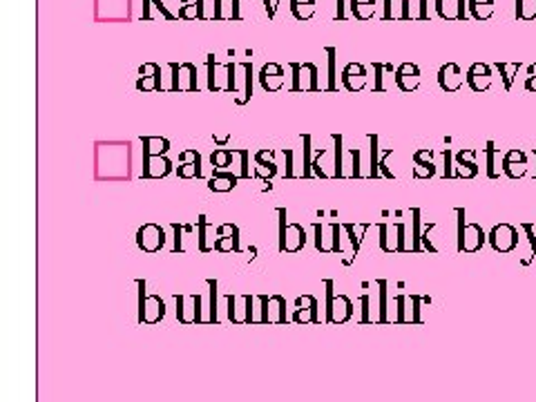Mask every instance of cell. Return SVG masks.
<instances>
[{
  "label": "cell",
  "mask_w": 536,
  "mask_h": 402,
  "mask_svg": "<svg viewBox=\"0 0 536 402\" xmlns=\"http://www.w3.org/2000/svg\"><path fill=\"white\" fill-rule=\"evenodd\" d=\"M458 217V253H478L487 242V235L481 224L465 222V210L456 208Z\"/></svg>",
  "instance_id": "1"
},
{
  "label": "cell",
  "mask_w": 536,
  "mask_h": 402,
  "mask_svg": "<svg viewBox=\"0 0 536 402\" xmlns=\"http://www.w3.org/2000/svg\"><path fill=\"white\" fill-rule=\"evenodd\" d=\"M277 215H280V244H277V248H280V253H300L302 248L306 246V231L302 224H295V222H286V210L284 208H277Z\"/></svg>",
  "instance_id": "2"
},
{
  "label": "cell",
  "mask_w": 536,
  "mask_h": 402,
  "mask_svg": "<svg viewBox=\"0 0 536 402\" xmlns=\"http://www.w3.org/2000/svg\"><path fill=\"white\" fill-rule=\"evenodd\" d=\"M291 72H293V83H291V92H318L320 90V81H318V65L306 61V63H291Z\"/></svg>",
  "instance_id": "3"
},
{
  "label": "cell",
  "mask_w": 536,
  "mask_h": 402,
  "mask_svg": "<svg viewBox=\"0 0 536 402\" xmlns=\"http://www.w3.org/2000/svg\"><path fill=\"white\" fill-rule=\"evenodd\" d=\"M172 83L170 92H199L197 65L195 63H170Z\"/></svg>",
  "instance_id": "4"
},
{
  "label": "cell",
  "mask_w": 536,
  "mask_h": 402,
  "mask_svg": "<svg viewBox=\"0 0 536 402\" xmlns=\"http://www.w3.org/2000/svg\"><path fill=\"white\" fill-rule=\"evenodd\" d=\"M487 242H490V246L494 248L496 253H512L516 246H519V228L512 226V224H496L490 235H487Z\"/></svg>",
  "instance_id": "5"
},
{
  "label": "cell",
  "mask_w": 536,
  "mask_h": 402,
  "mask_svg": "<svg viewBox=\"0 0 536 402\" xmlns=\"http://www.w3.org/2000/svg\"><path fill=\"white\" fill-rule=\"evenodd\" d=\"M137 246H139V251L148 253V255L159 253L161 248L166 246V231H164V226H159L155 222L143 224L139 228V231H137Z\"/></svg>",
  "instance_id": "6"
},
{
  "label": "cell",
  "mask_w": 536,
  "mask_h": 402,
  "mask_svg": "<svg viewBox=\"0 0 536 402\" xmlns=\"http://www.w3.org/2000/svg\"><path fill=\"white\" fill-rule=\"evenodd\" d=\"M340 79H342V85L344 88H347L349 92H362L367 88V83H369V72H367V67L362 65V63H347L344 65V70L340 74Z\"/></svg>",
  "instance_id": "7"
},
{
  "label": "cell",
  "mask_w": 536,
  "mask_h": 402,
  "mask_svg": "<svg viewBox=\"0 0 536 402\" xmlns=\"http://www.w3.org/2000/svg\"><path fill=\"white\" fill-rule=\"evenodd\" d=\"M394 81L400 92L411 94L420 88V83H423V74H420V67L416 63H402L396 67Z\"/></svg>",
  "instance_id": "8"
},
{
  "label": "cell",
  "mask_w": 536,
  "mask_h": 402,
  "mask_svg": "<svg viewBox=\"0 0 536 402\" xmlns=\"http://www.w3.org/2000/svg\"><path fill=\"white\" fill-rule=\"evenodd\" d=\"M528 155H525L523 150L519 148H512V150H507L505 155H503V161H501V170H503V175L505 177H510V179H521L528 175Z\"/></svg>",
  "instance_id": "9"
},
{
  "label": "cell",
  "mask_w": 536,
  "mask_h": 402,
  "mask_svg": "<svg viewBox=\"0 0 536 402\" xmlns=\"http://www.w3.org/2000/svg\"><path fill=\"white\" fill-rule=\"evenodd\" d=\"M257 79H260V85H262L264 92L275 94V92L284 90L286 72L280 63H266L260 70V74H257Z\"/></svg>",
  "instance_id": "10"
},
{
  "label": "cell",
  "mask_w": 536,
  "mask_h": 402,
  "mask_svg": "<svg viewBox=\"0 0 536 402\" xmlns=\"http://www.w3.org/2000/svg\"><path fill=\"white\" fill-rule=\"evenodd\" d=\"M465 81H467L469 88H472L476 94L487 92V90L492 88V81H494L492 67L487 65V63H474V65L467 70Z\"/></svg>",
  "instance_id": "11"
},
{
  "label": "cell",
  "mask_w": 536,
  "mask_h": 402,
  "mask_svg": "<svg viewBox=\"0 0 536 402\" xmlns=\"http://www.w3.org/2000/svg\"><path fill=\"white\" fill-rule=\"evenodd\" d=\"M215 253H222V255L242 253V246H239V228L235 224L217 226Z\"/></svg>",
  "instance_id": "12"
},
{
  "label": "cell",
  "mask_w": 536,
  "mask_h": 402,
  "mask_svg": "<svg viewBox=\"0 0 536 402\" xmlns=\"http://www.w3.org/2000/svg\"><path fill=\"white\" fill-rule=\"evenodd\" d=\"M324 284H327V291H329L327 293L329 322H344V320H349L351 318V311H353V306H351L349 298H344V295H335L331 280H327Z\"/></svg>",
  "instance_id": "13"
},
{
  "label": "cell",
  "mask_w": 536,
  "mask_h": 402,
  "mask_svg": "<svg viewBox=\"0 0 536 402\" xmlns=\"http://www.w3.org/2000/svg\"><path fill=\"white\" fill-rule=\"evenodd\" d=\"M141 289V322H157L159 318H164L166 306L164 300L159 298V295H143L146 291V282H139Z\"/></svg>",
  "instance_id": "14"
},
{
  "label": "cell",
  "mask_w": 536,
  "mask_h": 402,
  "mask_svg": "<svg viewBox=\"0 0 536 402\" xmlns=\"http://www.w3.org/2000/svg\"><path fill=\"white\" fill-rule=\"evenodd\" d=\"M137 90L139 92H164V85H161V67L157 63H143L139 67Z\"/></svg>",
  "instance_id": "15"
},
{
  "label": "cell",
  "mask_w": 536,
  "mask_h": 402,
  "mask_svg": "<svg viewBox=\"0 0 536 402\" xmlns=\"http://www.w3.org/2000/svg\"><path fill=\"white\" fill-rule=\"evenodd\" d=\"M478 152L474 148H463L454 155V175L461 179H474L478 175V164H476Z\"/></svg>",
  "instance_id": "16"
},
{
  "label": "cell",
  "mask_w": 536,
  "mask_h": 402,
  "mask_svg": "<svg viewBox=\"0 0 536 402\" xmlns=\"http://www.w3.org/2000/svg\"><path fill=\"white\" fill-rule=\"evenodd\" d=\"M463 83H465V76L461 72V67H458L456 63H445L438 70V85L443 88V92L454 94L463 88Z\"/></svg>",
  "instance_id": "17"
},
{
  "label": "cell",
  "mask_w": 536,
  "mask_h": 402,
  "mask_svg": "<svg viewBox=\"0 0 536 402\" xmlns=\"http://www.w3.org/2000/svg\"><path fill=\"white\" fill-rule=\"evenodd\" d=\"M177 177L181 179H199L201 177V155L193 148H186L179 152V166Z\"/></svg>",
  "instance_id": "18"
},
{
  "label": "cell",
  "mask_w": 536,
  "mask_h": 402,
  "mask_svg": "<svg viewBox=\"0 0 536 402\" xmlns=\"http://www.w3.org/2000/svg\"><path fill=\"white\" fill-rule=\"evenodd\" d=\"M253 175L262 181H271L277 175V164H275V150L273 148H262L255 152V168Z\"/></svg>",
  "instance_id": "19"
},
{
  "label": "cell",
  "mask_w": 536,
  "mask_h": 402,
  "mask_svg": "<svg viewBox=\"0 0 536 402\" xmlns=\"http://www.w3.org/2000/svg\"><path fill=\"white\" fill-rule=\"evenodd\" d=\"M172 172V161L166 157H143V179H161Z\"/></svg>",
  "instance_id": "20"
},
{
  "label": "cell",
  "mask_w": 536,
  "mask_h": 402,
  "mask_svg": "<svg viewBox=\"0 0 536 402\" xmlns=\"http://www.w3.org/2000/svg\"><path fill=\"white\" fill-rule=\"evenodd\" d=\"M436 14L443 21H465V0H436Z\"/></svg>",
  "instance_id": "21"
},
{
  "label": "cell",
  "mask_w": 536,
  "mask_h": 402,
  "mask_svg": "<svg viewBox=\"0 0 536 402\" xmlns=\"http://www.w3.org/2000/svg\"><path fill=\"white\" fill-rule=\"evenodd\" d=\"M239 184V175H233L228 170H217L213 172V177L208 179V190L213 193H231V190Z\"/></svg>",
  "instance_id": "22"
},
{
  "label": "cell",
  "mask_w": 536,
  "mask_h": 402,
  "mask_svg": "<svg viewBox=\"0 0 536 402\" xmlns=\"http://www.w3.org/2000/svg\"><path fill=\"white\" fill-rule=\"evenodd\" d=\"M411 0H385V14L382 21H409L411 18Z\"/></svg>",
  "instance_id": "23"
},
{
  "label": "cell",
  "mask_w": 536,
  "mask_h": 402,
  "mask_svg": "<svg viewBox=\"0 0 536 402\" xmlns=\"http://www.w3.org/2000/svg\"><path fill=\"white\" fill-rule=\"evenodd\" d=\"M215 21H242L239 0H215Z\"/></svg>",
  "instance_id": "24"
},
{
  "label": "cell",
  "mask_w": 536,
  "mask_h": 402,
  "mask_svg": "<svg viewBox=\"0 0 536 402\" xmlns=\"http://www.w3.org/2000/svg\"><path fill=\"white\" fill-rule=\"evenodd\" d=\"M204 0H181L177 18L181 21H206Z\"/></svg>",
  "instance_id": "25"
},
{
  "label": "cell",
  "mask_w": 536,
  "mask_h": 402,
  "mask_svg": "<svg viewBox=\"0 0 536 402\" xmlns=\"http://www.w3.org/2000/svg\"><path fill=\"white\" fill-rule=\"evenodd\" d=\"M344 233H347V239L351 242V257H356L362 248V237L371 228V224H342Z\"/></svg>",
  "instance_id": "26"
},
{
  "label": "cell",
  "mask_w": 536,
  "mask_h": 402,
  "mask_svg": "<svg viewBox=\"0 0 536 402\" xmlns=\"http://www.w3.org/2000/svg\"><path fill=\"white\" fill-rule=\"evenodd\" d=\"M376 0H351L349 3V9H351V16L358 18L360 23H367L371 21L373 16H376Z\"/></svg>",
  "instance_id": "27"
},
{
  "label": "cell",
  "mask_w": 536,
  "mask_h": 402,
  "mask_svg": "<svg viewBox=\"0 0 536 402\" xmlns=\"http://www.w3.org/2000/svg\"><path fill=\"white\" fill-rule=\"evenodd\" d=\"M143 157H166L170 150V141L161 137H141Z\"/></svg>",
  "instance_id": "28"
},
{
  "label": "cell",
  "mask_w": 536,
  "mask_h": 402,
  "mask_svg": "<svg viewBox=\"0 0 536 402\" xmlns=\"http://www.w3.org/2000/svg\"><path fill=\"white\" fill-rule=\"evenodd\" d=\"M210 231H215V226L208 222V217L206 215H199L197 217V248H199V253H210L213 251V244L208 242V233Z\"/></svg>",
  "instance_id": "29"
},
{
  "label": "cell",
  "mask_w": 536,
  "mask_h": 402,
  "mask_svg": "<svg viewBox=\"0 0 536 402\" xmlns=\"http://www.w3.org/2000/svg\"><path fill=\"white\" fill-rule=\"evenodd\" d=\"M239 67H242V70H244V90L237 94L235 103L237 105H246L248 101H251V97H253V63L251 61H244V63H239Z\"/></svg>",
  "instance_id": "30"
},
{
  "label": "cell",
  "mask_w": 536,
  "mask_h": 402,
  "mask_svg": "<svg viewBox=\"0 0 536 402\" xmlns=\"http://www.w3.org/2000/svg\"><path fill=\"white\" fill-rule=\"evenodd\" d=\"M469 14H472L476 21H490L494 16V0H469L467 3Z\"/></svg>",
  "instance_id": "31"
},
{
  "label": "cell",
  "mask_w": 536,
  "mask_h": 402,
  "mask_svg": "<svg viewBox=\"0 0 536 402\" xmlns=\"http://www.w3.org/2000/svg\"><path fill=\"white\" fill-rule=\"evenodd\" d=\"M315 0H291V14L298 18L300 23L311 21L315 16Z\"/></svg>",
  "instance_id": "32"
},
{
  "label": "cell",
  "mask_w": 536,
  "mask_h": 402,
  "mask_svg": "<svg viewBox=\"0 0 536 402\" xmlns=\"http://www.w3.org/2000/svg\"><path fill=\"white\" fill-rule=\"evenodd\" d=\"M335 143V161H333V179H344L347 170H344V148H342V134H331Z\"/></svg>",
  "instance_id": "33"
},
{
  "label": "cell",
  "mask_w": 536,
  "mask_h": 402,
  "mask_svg": "<svg viewBox=\"0 0 536 402\" xmlns=\"http://www.w3.org/2000/svg\"><path fill=\"white\" fill-rule=\"evenodd\" d=\"M423 219H420V210H411V253H423V244H420V237H423Z\"/></svg>",
  "instance_id": "34"
},
{
  "label": "cell",
  "mask_w": 536,
  "mask_h": 402,
  "mask_svg": "<svg viewBox=\"0 0 536 402\" xmlns=\"http://www.w3.org/2000/svg\"><path fill=\"white\" fill-rule=\"evenodd\" d=\"M233 157L235 152L228 148H217L213 155H210V166H213V172L217 170H228L233 166Z\"/></svg>",
  "instance_id": "35"
},
{
  "label": "cell",
  "mask_w": 536,
  "mask_h": 402,
  "mask_svg": "<svg viewBox=\"0 0 536 402\" xmlns=\"http://www.w3.org/2000/svg\"><path fill=\"white\" fill-rule=\"evenodd\" d=\"M298 304L304 306V309H298V313H295V320L298 322L315 320V309H318V302H315V298H311V295H304Z\"/></svg>",
  "instance_id": "36"
},
{
  "label": "cell",
  "mask_w": 536,
  "mask_h": 402,
  "mask_svg": "<svg viewBox=\"0 0 536 402\" xmlns=\"http://www.w3.org/2000/svg\"><path fill=\"white\" fill-rule=\"evenodd\" d=\"M369 143H371V170L369 177L378 179L380 177V148H378V134H369Z\"/></svg>",
  "instance_id": "37"
},
{
  "label": "cell",
  "mask_w": 536,
  "mask_h": 402,
  "mask_svg": "<svg viewBox=\"0 0 536 402\" xmlns=\"http://www.w3.org/2000/svg\"><path fill=\"white\" fill-rule=\"evenodd\" d=\"M496 70H499L501 76H503L505 90H512V85H514V74L521 70V63H496Z\"/></svg>",
  "instance_id": "38"
},
{
  "label": "cell",
  "mask_w": 536,
  "mask_h": 402,
  "mask_svg": "<svg viewBox=\"0 0 536 402\" xmlns=\"http://www.w3.org/2000/svg\"><path fill=\"white\" fill-rule=\"evenodd\" d=\"M485 155H487V177L499 179L501 172H503V170H499V166H496V155H499V148H496L494 143H487Z\"/></svg>",
  "instance_id": "39"
},
{
  "label": "cell",
  "mask_w": 536,
  "mask_h": 402,
  "mask_svg": "<svg viewBox=\"0 0 536 402\" xmlns=\"http://www.w3.org/2000/svg\"><path fill=\"white\" fill-rule=\"evenodd\" d=\"M516 18H521V21H534L536 0H516Z\"/></svg>",
  "instance_id": "40"
},
{
  "label": "cell",
  "mask_w": 536,
  "mask_h": 402,
  "mask_svg": "<svg viewBox=\"0 0 536 402\" xmlns=\"http://www.w3.org/2000/svg\"><path fill=\"white\" fill-rule=\"evenodd\" d=\"M373 72H376V85H373V92H387V85H385V72H389V63H380V61H373L371 63Z\"/></svg>",
  "instance_id": "41"
},
{
  "label": "cell",
  "mask_w": 536,
  "mask_h": 402,
  "mask_svg": "<svg viewBox=\"0 0 536 402\" xmlns=\"http://www.w3.org/2000/svg\"><path fill=\"white\" fill-rule=\"evenodd\" d=\"M349 172H347V179H360V177H365L362 175V170H360V148H349Z\"/></svg>",
  "instance_id": "42"
},
{
  "label": "cell",
  "mask_w": 536,
  "mask_h": 402,
  "mask_svg": "<svg viewBox=\"0 0 536 402\" xmlns=\"http://www.w3.org/2000/svg\"><path fill=\"white\" fill-rule=\"evenodd\" d=\"M302 141H304V172L302 177L309 179L313 177V159H311V134H302Z\"/></svg>",
  "instance_id": "43"
},
{
  "label": "cell",
  "mask_w": 536,
  "mask_h": 402,
  "mask_svg": "<svg viewBox=\"0 0 536 402\" xmlns=\"http://www.w3.org/2000/svg\"><path fill=\"white\" fill-rule=\"evenodd\" d=\"M342 231H344V228H342V224H338V222H333L331 224V253L333 255H342Z\"/></svg>",
  "instance_id": "44"
},
{
  "label": "cell",
  "mask_w": 536,
  "mask_h": 402,
  "mask_svg": "<svg viewBox=\"0 0 536 402\" xmlns=\"http://www.w3.org/2000/svg\"><path fill=\"white\" fill-rule=\"evenodd\" d=\"M329 155V148H320V150H315V157H313V175L315 177H320V179H329L331 175H327V172L322 170V159Z\"/></svg>",
  "instance_id": "45"
},
{
  "label": "cell",
  "mask_w": 536,
  "mask_h": 402,
  "mask_svg": "<svg viewBox=\"0 0 536 402\" xmlns=\"http://www.w3.org/2000/svg\"><path fill=\"white\" fill-rule=\"evenodd\" d=\"M172 231H175V246H172V253H184V233L188 231V226H181V224H172Z\"/></svg>",
  "instance_id": "46"
},
{
  "label": "cell",
  "mask_w": 536,
  "mask_h": 402,
  "mask_svg": "<svg viewBox=\"0 0 536 402\" xmlns=\"http://www.w3.org/2000/svg\"><path fill=\"white\" fill-rule=\"evenodd\" d=\"M436 226H438L436 222L427 224V226L423 228V237H420V244H423V251H429V253H432V255H436V253H438V248L432 244V237H429V233H432Z\"/></svg>",
  "instance_id": "47"
},
{
  "label": "cell",
  "mask_w": 536,
  "mask_h": 402,
  "mask_svg": "<svg viewBox=\"0 0 536 402\" xmlns=\"http://www.w3.org/2000/svg\"><path fill=\"white\" fill-rule=\"evenodd\" d=\"M378 233H380V248L385 253H396L394 244L389 242V224H378Z\"/></svg>",
  "instance_id": "48"
},
{
  "label": "cell",
  "mask_w": 536,
  "mask_h": 402,
  "mask_svg": "<svg viewBox=\"0 0 536 402\" xmlns=\"http://www.w3.org/2000/svg\"><path fill=\"white\" fill-rule=\"evenodd\" d=\"M436 175V164H414V179H432Z\"/></svg>",
  "instance_id": "49"
},
{
  "label": "cell",
  "mask_w": 536,
  "mask_h": 402,
  "mask_svg": "<svg viewBox=\"0 0 536 402\" xmlns=\"http://www.w3.org/2000/svg\"><path fill=\"white\" fill-rule=\"evenodd\" d=\"M235 155L239 159H242V170H239V179H251V177H255L253 172H251V168H248V157H251V152H248V150H235Z\"/></svg>",
  "instance_id": "50"
},
{
  "label": "cell",
  "mask_w": 536,
  "mask_h": 402,
  "mask_svg": "<svg viewBox=\"0 0 536 402\" xmlns=\"http://www.w3.org/2000/svg\"><path fill=\"white\" fill-rule=\"evenodd\" d=\"M391 155H394V148H389V150H385V152H382V155H380V177H385V179H396L394 172H391L389 166H387V159H389Z\"/></svg>",
  "instance_id": "51"
},
{
  "label": "cell",
  "mask_w": 536,
  "mask_h": 402,
  "mask_svg": "<svg viewBox=\"0 0 536 402\" xmlns=\"http://www.w3.org/2000/svg\"><path fill=\"white\" fill-rule=\"evenodd\" d=\"M414 164H434V150L432 148H420L414 152Z\"/></svg>",
  "instance_id": "52"
},
{
  "label": "cell",
  "mask_w": 536,
  "mask_h": 402,
  "mask_svg": "<svg viewBox=\"0 0 536 402\" xmlns=\"http://www.w3.org/2000/svg\"><path fill=\"white\" fill-rule=\"evenodd\" d=\"M313 228H315V248H318V253L322 255L329 253V246L324 244V226L320 222H315Z\"/></svg>",
  "instance_id": "53"
},
{
  "label": "cell",
  "mask_w": 536,
  "mask_h": 402,
  "mask_svg": "<svg viewBox=\"0 0 536 402\" xmlns=\"http://www.w3.org/2000/svg\"><path fill=\"white\" fill-rule=\"evenodd\" d=\"M405 231H407V226L398 222V224H396V235H398V237H396V251H398V253H407V251H409V246H405V239H407V237H405Z\"/></svg>",
  "instance_id": "54"
},
{
  "label": "cell",
  "mask_w": 536,
  "mask_h": 402,
  "mask_svg": "<svg viewBox=\"0 0 536 402\" xmlns=\"http://www.w3.org/2000/svg\"><path fill=\"white\" fill-rule=\"evenodd\" d=\"M327 54H329V85H327V90L333 92L335 90V54L338 52H335V47H329Z\"/></svg>",
  "instance_id": "55"
},
{
  "label": "cell",
  "mask_w": 536,
  "mask_h": 402,
  "mask_svg": "<svg viewBox=\"0 0 536 402\" xmlns=\"http://www.w3.org/2000/svg\"><path fill=\"white\" fill-rule=\"evenodd\" d=\"M443 159H445V172H443V177L445 179H452V177H456L454 175V152L452 150H443Z\"/></svg>",
  "instance_id": "56"
},
{
  "label": "cell",
  "mask_w": 536,
  "mask_h": 402,
  "mask_svg": "<svg viewBox=\"0 0 536 402\" xmlns=\"http://www.w3.org/2000/svg\"><path fill=\"white\" fill-rule=\"evenodd\" d=\"M282 155L286 159V170H284V179H293L295 172H293V150L291 148H284Z\"/></svg>",
  "instance_id": "57"
},
{
  "label": "cell",
  "mask_w": 536,
  "mask_h": 402,
  "mask_svg": "<svg viewBox=\"0 0 536 402\" xmlns=\"http://www.w3.org/2000/svg\"><path fill=\"white\" fill-rule=\"evenodd\" d=\"M521 228L525 231V235H528L530 246H532V253L536 255V224L534 222H523Z\"/></svg>",
  "instance_id": "58"
},
{
  "label": "cell",
  "mask_w": 536,
  "mask_h": 402,
  "mask_svg": "<svg viewBox=\"0 0 536 402\" xmlns=\"http://www.w3.org/2000/svg\"><path fill=\"white\" fill-rule=\"evenodd\" d=\"M525 90H528V92H536V63L530 65L528 79H525Z\"/></svg>",
  "instance_id": "59"
},
{
  "label": "cell",
  "mask_w": 536,
  "mask_h": 402,
  "mask_svg": "<svg viewBox=\"0 0 536 402\" xmlns=\"http://www.w3.org/2000/svg\"><path fill=\"white\" fill-rule=\"evenodd\" d=\"M280 3H282V0H264V9H266L268 18H275L277 7H280Z\"/></svg>",
  "instance_id": "60"
},
{
  "label": "cell",
  "mask_w": 536,
  "mask_h": 402,
  "mask_svg": "<svg viewBox=\"0 0 536 402\" xmlns=\"http://www.w3.org/2000/svg\"><path fill=\"white\" fill-rule=\"evenodd\" d=\"M418 18H423V21H427L429 18V12H427V0H420V14Z\"/></svg>",
  "instance_id": "61"
},
{
  "label": "cell",
  "mask_w": 536,
  "mask_h": 402,
  "mask_svg": "<svg viewBox=\"0 0 536 402\" xmlns=\"http://www.w3.org/2000/svg\"><path fill=\"white\" fill-rule=\"evenodd\" d=\"M335 21H344V0H338V14H335Z\"/></svg>",
  "instance_id": "62"
},
{
  "label": "cell",
  "mask_w": 536,
  "mask_h": 402,
  "mask_svg": "<svg viewBox=\"0 0 536 402\" xmlns=\"http://www.w3.org/2000/svg\"><path fill=\"white\" fill-rule=\"evenodd\" d=\"M217 141H219V143H226V141H228V134H224V137H217Z\"/></svg>",
  "instance_id": "63"
},
{
  "label": "cell",
  "mask_w": 536,
  "mask_h": 402,
  "mask_svg": "<svg viewBox=\"0 0 536 402\" xmlns=\"http://www.w3.org/2000/svg\"><path fill=\"white\" fill-rule=\"evenodd\" d=\"M534 157H536V150H534ZM534 177H536V172H534Z\"/></svg>",
  "instance_id": "64"
}]
</instances>
